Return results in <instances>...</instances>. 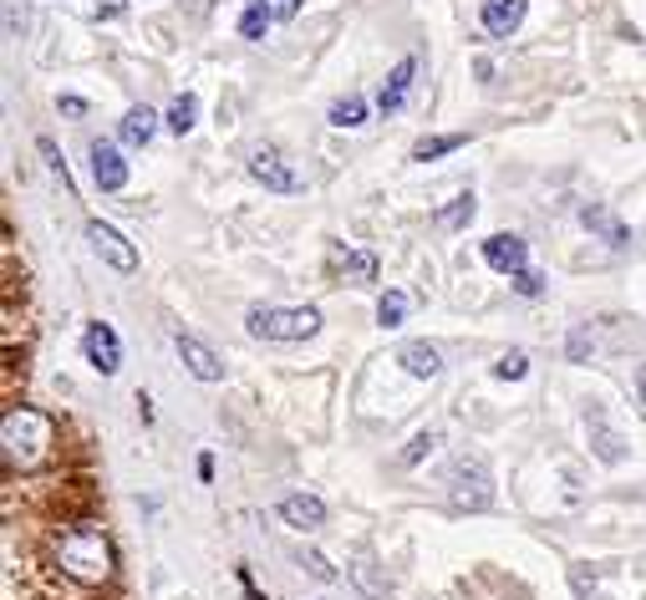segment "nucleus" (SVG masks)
Segmentation results:
<instances>
[{"label":"nucleus","instance_id":"nucleus-4","mask_svg":"<svg viewBox=\"0 0 646 600\" xmlns=\"http://www.w3.org/2000/svg\"><path fill=\"white\" fill-rule=\"evenodd\" d=\"M448 483H454L458 509H489L494 504V473H489L484 454H458L448 463Z\"/></svg>","mask_w":646,"mask_h":600},{"label":"nucleus","instance_id":"nucleus-5","mask_svg":"<svg viewBox=\"0 0 646 600\" xmlns=\"http://www.w3.org/2000/svg\"><path fill=\"white\" fill-rule=\"evenodd\" d=\"M250 178L265 184L270 193H301L306 189V178L291 168V158L280 153V148H255L250 153Z\"/></svg>","mask_w":646,"mask_h":600},{"label":"nucleus","instance_id":"nucleus-2","mask_svg":"<svg viewBox=\"0 0 646 600\" xmlns=\"http://www.w3.org/2000/svg\"><path fill=\"white\" fill-rule=\"evenodd\" d=\"M0 443H5V463L31 473V469H42L46 454L57 448V423L36 408H11L5 423H0Z\"/></svg>","mask_w":646,"mask_h":600},{"label":"nucleus","instance_id":"nucleus-28","mask_svg":"<svg viewBox=\"0 0 646 600\" xmlns=\"http://www.w3.org/2000/svg\"><path fill=\"white\" fill-rule=\"evenodd\" d=\"M525 372H529V356L519 352V346H515V352H504L500 362H494V377H500V381H519Z\"/></svg>","mask_w":646,"mask_h":600},{"label":"nucleus","instance_id":"nucleus-23","mask_svg":"<svg viewBox=\"0 0 646 600\" xmlns=\"http://www.w3.org/2000/svg\"><path fill=\"white\" fill-rule=\"evenodd\" d=\"M270 26H275L270 5H265V0H250L245 15H239V36H245V42H265V31H270Z\"/></svg>","mask_w":646,"mask_h":600},{"label":"nucleus","instance_id":"nucleus-30","mask_svg":"<svg viewBox=\"0 0 646 600\" xmlns=\"http://www.w3.org/2000/svg\"><path fill=\"white\" fill-rule=\"evenodd\" d=\"M301 565H306V570L316 575L321 586H337V570H331V565H326V560L316 555V550H301Z\"/></svg>","mask_w":646,"mask_h":600},{"label":"nucleus","instance_id":"nucleus-29","mask_svg":"<svg viewBox=\"0 0 646 600\" xmlns=\"http://www.w3.org/2000/svg\"><path fill=\"white\" fill-rule=\"evenodd\" d=\"M356 580H362V590H367V596L372 600H387V586H383V580H377V575H372V560H356Z\"/></svg>","mask_w":646,"mask_h":600},{"label":"nucleus","instance_id":"nucleus-21","mask_svg":"<svg viewBox=\"0 0 646 600\" xmlns=\"http://www.w3.org/2000/svg\"><path fill=\"white\" fill-rule=\"evenodd\" d=\"M36 153H42V163H46V174L57 178V184H61V189H67V193H77V184H72V168H67V158H61V148H57V138H46V132H42V138H36Z\"/></svg>","mask_w":646,"mask_h":600},{"label":"nucleus","instance_id":"nucleus-3","mask_svg":"<svg viewBox=\"0 0 646 600\" xmlns=\"http://www.w3.org/2000/svg\"><path fill=\"white\" fill-rule=\"evenodd\" d=\"M245 326H250V337H260V341H306L321 331V310L316 306H295V310L250 306L245 310Z\"/></svg>","mask_w":646,"mask_h":600},{"label":"nucleus","instance_id":"nucleus-36","mask_svg":"<svg viewBox=\"0 0 646 600\" xmlns=\"http://www.w3.org/2000/svg\"><path fill=\"white\" fill-rule=\"evenodd\" d=\"M473 72H479V82H489V77H494V61L479 57V61H473Z\"/></svg>","mask_w":646,"mask_h":600},{"label":"nucleus","instance_id":"nucleus-34","mask_svg":"<svg viewBox=\"0 0 646 600\" xmlns=\"http://www.w3.org/2000/svg\"><path fill=\"white\" fill-rule=\"evenodd\" d=\"M61 113H67V118H82V113H87V103H82V97H61Z\"/></svg>","mask_w":646,"mask_h":600},{"label":"nucleus","instance_id":"nucleus-15","mask_svg":"<svg viewBox=\"0 0 646 600\" xmlns=\"http://www.w3.org/2000/svg\"><path fill=\"white\" fill-rule=\"evenodd\" d=\"M580 224H586L590 235H601L606 245H616V249L632 245V230H626V224H621L606 204H586V209H580Z\"/></svg>","mask_w":646,"mask_h":600},{"label":"nucleus","instance_id":"nucleus-22","mask_svg":"<svg viewBox=\"0 0 646 600\" xmlns=\"http://www.w3.org/2000/svg\"><path fill=\"white\" fill-rule=\"evenodd\" d=\"M367 122V97L362 92H347L331 103V128H362Z\"/></svg>","mask_w":646,"mask_h":600},{"label":"nucleus","instance_id":"nucleus-8","mask_svg":"<svg viewBox=\"0 0 646 600\" xmlns=\"http://www.w3.org/2000/svg\"><path fill=\"white\" fill-rule=\"evenodd\" d=\"M87 245L97 249V255H103V260L113 264V270H122V275H128V270H138V249H132L128 239H122L118 230H113V224L87 220Z\"/></svg>","mask_w":646,"mask_h":600},{"label":"nucleus","instance_id":"nucleus-20","mask_svg":"<svg viewBox=\"0 0 646 600\" xmlns=\"http://www.w3.org/2000/svg\"><path fill=\"white\" fill-rule=\"evenodd\" d=\"M193 122H199V97H193V92H178L174 103H168V118H163V128L184 138V132H193Z\"/></svg>","mask_w":646,"mask_h":600},{"label":"nucleus","instance_id":"nucleus-19","mask_svg":"<svg viewBox=\"0 0 646 600\" xmlns=\"http://www.w3.org/2000/svg\"><path fill=\"white\" fill-rule=\"evenodd\" d=\"M469 143V132H438V138H423V143L412 148V163H433V158H448L458 148Z\"/></svg>","mask_w":646,"mask_h":600},{"label":"nucleus","instance_id":"nucleus-10","mask_svg":"<svg viewBox=\"0 0 646 600\" xmlns=\"http://www.w3.org/2000/svg\"><path fill=\"white\" fill-rule=\"evenodd\" d=\"M484 264L500 270V275H519L529 270V245L519 235H489L484 239Z\"/></svg>","mask_w":646,"mask_h":600},{"label":"nucleus","instance_id":"nucleus-27","mask_svg":"<svg viewBox=\"0 0 646 600\" xmlns=\"http://www.w3.org/2000/svg\"><path fill=\"white\" fill-rule=\"evenodd\" d=\"M590 352H596V337H590V326H575L571 337H565V356H571V362H590Z\"/></svg>","mask_w":646,"mask_h":600},{"label":"nucleus","instance_id":"nucleus-17","mask_svg":"<svg viewBox=\"0 0 646 600\" xmlns=\"http://www.w3.org/2000/svg\"><path fill=\"white\" fill-rule=\"evenodd\" d=\"M153 132H158V113H153V107H128V113H122L118 138L128 148H148L153 143Z\"/></svg>","mask_w":646,"mask_h":600},{"label":"nucleus","instance_id":"nucleus-13","mask_svg":"<svg viewBox=\"0 0 646 600\" xmlns=\"http://www.w3.org/2000/svg\"><path fill=\"white\" fill-rule=\"evenodd\" d=\"M280 519L291 529H321L326 525V504L316 494H285L280 498Z\"/></svg>","mask_w":646,"mask_h":600},{"label":"nucleus","instance_id":"nucleus-25","mask_svg":"<svg viewBox=\"0 0 646 600\" xmlns=\"http://www.w3.org/2000/svg\"><path fill=\"white\" fill-rule=\"evenodd\" d=\"M438 443H443V427H423V433H418V438L402 448V463H408V469H412V463H423V458L433 454Z\"/></svg>","mask_w":646,"mask_h":600},{"label":"nucleus","instance_id":"nucleus-26","mask_svg":"<svg viewBox=\"0 0 646 600\" xmlns=\"http://www.w3.org/2000/svg\"><path fill=\"white\" fill-rule=\"evenodd\" d=\"M402 316H408V295L387 291L383 301H377V326H387V331H392V326H402Z\"/></svg>","mask_w":646,"mask_h":600},{"label":"nucleus","instance_id":"nucleus-38","mask_svg":"<svg viewBox=\"0 0 646 600\" xmlns=\"http://www.w3.org/2000/svg\"><path fill=\"white\" fill-rule=\"evenodd\" d=\"M138 417H143V423H153V402H148V392H138Z\"/></svg>","mask_w":646,"mask_h":600},{"label":"nucleus","instance_id":"nucleus-31","mask_svg":"<svg viewBox=\"0 0 646 600\" xmlns=\"http://www.w3.org/2000/svg\"><path fill=\"white\" fill-rule=\"evenodd\" d=\"M509 280H515V295H525V301H535V295L544 291V280L535 275V270H519V275H509Z\"/></svg>","mask_w":646,"mask_h":600},{"label":"nucleus","instance_id":"nucleus-1","mask_svg":"<svg viewBox=\"0 0 646 600\" xmlns=\"http://www.w3.org/2000/svg\"><path fill=\"white\" fill-rule=\"evenodd\" d=\"M51 555H57L61 575H72L77 586H107L113 570H118V555H113V540H107L103 525L92 519H72L51 534Z\"/></svg>","mask_w":646,"mask_h":600},{"label":"nucleus","instance_id":"nucleus-16","mask_svg":"<svg viewBox=\"0 0 646 600\" xmlns=\"http://www.w3.org/2000/svg\"><path fill=\"white\" fill-rule=\"evenodd\" d=\"M397 366H402L408 377L433 381L443 372V356H438V346H427V341H408V346L397 352Z\"/></svg>","mask_w":646,"mask_h":600},{"label":"nucleus","instance_id":"nucleus-11","mask_svg":"<svg viewBox=\"0 0 646 600\" xmlns=\"http://www.w3.org/2000/svg\"><path fill=\"white\" fill-rule=\"evenodd\" d=\"M525 11H529V0H484V5H479V21H484L489 36L509 42V36L525 26Z\"/></svg>","mask_w":646,"mask_h":600},{"label":"nucleus","instance_id":"nucleus-14","mask_svg":"<svg viewBox=\"0 0 646 600\" xmlns=\"http://www.w3.org/2000/svg\"><path fill=\"white\" fill-rule=\"evenodd\" d=\"M412 77H418V57H402L387 72V82H383V92H377V107L383 113H397V107L408 103V92H412Z\"/></svg>","mask_w":646,"mask_h":600},{"label":"nucleus","instance_id":"nucleus-35","mask_svg":"<svg viewBox=\"0 0 646 600\" xmlns=\"http://www.w3.org/2000/svg\"><path fill=\"white\" fill-rule=\"evenodd\" d=\"M239 586H245V596H250V600H265L260 590H255V580H250V570H245V565H239Z\"/></svg>","mask_w":646,"mask_h":600},{"label":"nucleus","instance_id":"nucleus-18","mask_svg":"<svg viewBox=\"0 0 646 600\" xmlns=\"http://www.w3.org/2000/svg\"><path fill=\"white\" fill-rule=\"evenodd\" d=\"M473 209H479V199H473V193H458L454 204H443L438 214H433V230H443V235H454V230H469Z\"/></svg>","mask_w":646,"mask_h":600},{"label":"nucleus","instance_id":"nucleus-37","mask_svg":"<svg viewBox=\"0 0 646 600\" xmlns=\"http://www.w3.org/2000/svg\"><path fill=\"white\" fill-rule=\"evenodd\" d=\"M636 397H642V412H646V362L636 366Z\"/></svg>","mask_w":646,"mask_h":600},{"label":"nucleus","instance_id":"nucleus-33","mask_svg":"<svg viewBox=\"0 0 646 600\" xmlns=\"http://www.w3.org/2000/svg\"><path fill=\"white\" fill-rule=\"evenodd\" d=\"M128 11V0H103V5H97V21H113V15H122Z\"/></svg>","mask_w":646,"mask_h":600},{"label":"nucleus","instance_id":"nucleus-9","mask_svg":"<svg viewBox=\"0 0 646 600\" xmlns=\"http://www.w3.org/2000/svg\"><path fill=\"white\" fill-rule=\"evenodd\" d=\"M87 158H92V184H97L103 193H122V189H128V163H122V153L113 143L97 138V143L87 148Z\"/></svg>","mask_w":646,"mask_h":600},{"label":"nucleus","instance_id":"nucleus-6","mask_svg":"<svg viewBox=\"0 0 646 600\" xmlns=\"http://www.w3.org/2000/svg\"><path fill=\"white\" fill-rule=\"evenodd\" d=\"M82 352H87V362L103 372V377H118L122 372V341H118V331L107 321H92L87 326V337H82Z\"/></svg>","mask_w":646,"mask_h":600},{"label":"nucleus","instance_id":"nucleus-7","mask_svg":"<svg viewBox=\"0 0 646 600\" xmlns=\"http://www.w3.org/2000/svg\"><path fill=\"white\" fill-rule=\"evenodd\" d=\"M174 352H178V362L189 366V377H199V381H220V377H224L220 352H214L209 341H199L193 331H178V337H174Z\"/></svg>","mask_w":646,"mask_h":600},{"label":"nucleus","instance_id":"nucleus-24","mask_svg":"<svg viewBox=\"0 0 646 600\" xmlns=\"http://www.w3.org/2000/svg\"><path fill=\"white\" fill-rule=\"evenodd\" d=\"M590 448H596V458H601V463H621V458H626V443H621L616 433L601 423V417L590 423Z\"/></svg>","mask_w":646,"mask_h":600},{"label":"nucleus","instance_id":"nucleus-32","mask_svg":"<svg viewBox=\"0 0 646 600\" xmlns=\"http://www.w3.org/2000/svg\"><path fill=\"white\" fill-rule=\"evenodd\" d=\"M265 5H270V15H275V21H295L306 0H265Z\"/></svg>","mask_w":646,"mask_h":600},{"label":"nucleus","instance_id":"nucleus-12","mask_svg":"<svg viewBox=\"0 0 646 600\" xmlns=\"http://www.w3.org/2000/svg\"><path fill=\"white\" fill-rule=\"evenodd\" d=\"M331 270L356 280V285H372V280H377V255L362 245H341L337 239V245H331Z\"/></svg>","mask_w":646,"mask_h":600}]
</instances>
